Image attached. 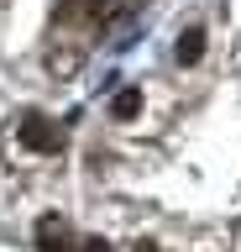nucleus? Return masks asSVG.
<instances>
[{"mask_svg": "<svg viewBox=\"0 0 241 252\" xmlns=\"http://www.w3.org/2000/svg\"><path fill=\"white\" fill-rule=\"evenodd\" d=\"M37 252H74V231H68V220L58 210L37 220Z\"/></svg>", "mask_w": 241, "mask_h": 252, "instance_id": "f03ea898", "label": "nucleus"}, {"mask_svg": "<svg viewBox=\"0 0 241 252\" xmlns=\"http://www.w3.org/2000/svg\"><path fill=\"white\" fill-rule=\"evenodd\" d=\"M110 116H115V121H131V116H142V90H115Z\"/></svg>", "mask_w": 241, "mask_h": 252, "instance_id": "39448f33", "label": "nucleus"}, {"mask_svg": "<svg viewBox=\"0 0 241 252\" xmlns=\"http://www.w3.org/2000/svg\"><path fill=\"white\" fill-rule=\"evenodd\" d=\"M173 58L184 63V68H194V63L205 58V27H184V32H178V42H173Z\"/></svg>", "mask_w": 241, "mask_h": 252, "instance_id": "7ed1b4c3", "label": "nucleus"}, {"mask_svg": "<svg viewBox=\"0 0 241 252\" xmlns=\"http://www.w3.org/2000/svg\"><path fill=\"white\" fill-rule=\"evenodd\" d=\"M16 137H21V147H27V153H58V147H63V131H58L42 110H27V116H21Z\"/></svg>", "mask_w": 241, "mask_h": 252, "instance_id": "f257e3e1", "label": "nucleus"}, {"mask_svg": "<svg viewBox=\"0 0 241 252\" xmlns=\"http://www.w3.org/2000/svg\"><path fill=\"white\" fill-rule=\"evenodd\" d=\"M79 252H110V242H105V236H84V247Z\"/></svg>", "mask_w": 241, "mask_h": 252, "instance_id": "423d86ee", "label": "nucleus"}, {"mask_svg": "<svg viewBox=\"0 0 241 252\" xmlns=\"http://www.w3.org/2000/svg\"><path fill=\"white\" fill-rule=\"evenodd\" d=\"M131 252H162V247H158V242H136Z\"/></svg>", "mask_w": 241, "mask_h": 252, "instance_id": "0eeeda50", "label": "nucleus"}, {"mask_svg": "<svg viewBox=\"0 0 241 252\" xmlns=\"http://www.w3.org/2000/svg\"><path fill=\"white\" fill-rule=\"evenodd\" d=\"M131 11H136V0H89V16H95L100 27H110V21H121Z\"/></svg>", "mask_w": 241, "mask_h": 252, "instance_id": "20e7f679", "label": "nucleus"}]
</instances>
